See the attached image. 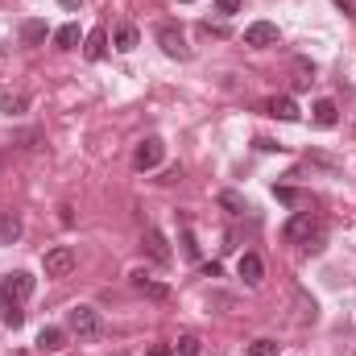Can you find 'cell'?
Instances as JSON below:
<instances>
[{
	"mask_svg": "<svg viewBox=\"0 0 356 356\" xmlns=\"http://www.w3.org/2000/svg\"><path fill=\"white\" fill-rule=\"evenodd\" d=\"M282 236H286L290 245L319 249V241H323V220H319V216H311V211H298V216H290V224L282 228Z\"/></svg>",
	"mask_w": 356,
	"mask_h": 356,
	"instance_id": "obj_1",
	"label": "cell"
},
{
	"mask_svg": "<svg viewBox=\"0 0 356 356\" xmlns=\"http://www.w3.org/2000/svg\"><path fill=\"white\" fill-rule=\"evenodd\" d=\"M67 332H75L79 340L99 336V311H91V307H75V311H67Z\"/></svg>",
	"mask_w": 356,
	"mask_h": 356,
	"instance_id": "obj_2",
	"label": "cell"
},
{
	"mask_svg": "<svg viewBox=\"0 0 356 356\" xmlns=\"http://www.w3.org/2000/svg\"><path fill=\"white\" fill-rule=\"evenodd\" d=\"M162 158H166V141H162V137H145V141L137 145V154H133V166H137V170H158Z\"/></svg>",
	"mask_w": 356,
	"mask_h": 356,
	"instance_id": "obj_3",
	"label": "cell"
},
{
	"mask_svg": "<svg viewBox=\"0 0 356 356\" xmlns=\"http://www.w3.org/2000/svg\"><path fill=\"white\" fill-rule=\"evenodd\" d=\"M29 294H33V273H25V269L8 273V277L0 282V298H4V302H25Z\"/></svg>",
	"mask_w": 356,
	"mask_h": 356,
	"instance_id": "obj_4",
	"label": "cell"
},
{
	"mask_svg": "<svg viewBox=\"0 0 356 356\" xmlns=\"http://www.w3.org/2000/svg\"><path fill=\"white\" fill-rule=\"evenodd\" d=\"M42 269H46V277H67V273L75 269V249H67V245L50 249V253L42 257Z\"/></svg>",
	"mask_w": 356,
	"mask_h": 356,
	"instance_id": "obj_5",
	"label": "cell"
},
{
	"mask_svg": "<svg viewBox=\"0 0 356 356\" xmlns=\"http://www.w3.org/2000/svg\"><path fill=\"white\" fill-rule=\"evenodd\" d=\"M158 46H162L170 58H191V46H186V38H182L178 25H158Z\"/></svg>",
	"mask_w": 356,
	"mask_h": 356,
	"instance_id": "obj_6",
	"label": "cell"
},
{
	"mask_svg": "<svg viewBox=\"0 0 356 356\" xmlns=\"http://www.w3.org/2000/svg\"><path fill=\"white\" fill-rule=\"evenodd\" d=\"M277 25L273 21H253L249 29H245V46H257V50H266V46H277Z\"/></svg>",
	"mask_w": 356,
	"mask_h": 356,
	"instance_id": "obj_7",
	"label": "cell"
},
{
	"mask_svg": "<svg viewBox=\"0 0 356 356\" xmlns=\"http://www.w3.org/2000/svg\"><path fill=\"white\" fill-rule=\"evenodd\" d=\"M141 249L154 257V261H162V266H170V245H166V236L158 232V228H145V236H141Z\"/></svg>",
	"mask_w": 356,
	"mask_h": 356,
	"instance_id": "obj_8",
	"label": "cell"
},
{
	"mask_svg": "<svg viewBox=\"0 0 356 356\" xmlns=\"http://www.w3.org/2000/svg\"><path fill=\"white\" fill-rule=\"evenodd\" d=\"M236 273L245 277V286H261V277H266V266H261V257H257V253H245V257L236 261Z\"/></svg>",
	"mask_w": 356,
	"mask_h": 356,
	"instance_id": "obj_9",
	"label": "cell"
},
{
	"mask_svg": "<svg viewBox=\"0 0 356 356\" xmlns=\"http://www.w3.org/2000/svg\"><path fill=\"white\" fill-rule=\"evenodd\" d=\"M67 348V332L63 327H42L38 332V353H63Z\"/></svg>",
	"mask_w": 356,
	"mask_h": 356,
	"instance_id": "obj_10",
	"label": "cell"
},
{
	"mask_svg": "<svg viewBox=\"0 0 356 356\" xmlns=\"http://www.w3.org/2000/svg\"><path fill=\"white\" fill-rule=\"evenodd\" d=\"M17 241H21V216L0 211V245H17Z\"/></svg>",
	"mask_w": 356,
	"mask_h": 356,
	"instance_id": "obj_11",
	"label": "cell"
},
{
	"mask_svg": "<svg viewBox=\"0 0 356 356\" xmlns=\"http://www.w3.org/2000/svg\"><path fill=\"white\" fill-rule=\"evenodd\" d=\"M46 33H50V29H46V21H38V17L21 21V42H25V46H42V42H46Z\"/></svg>",
	"mask_w": 356,
	"mask_h": 356,
	"instance_id": "obj_12",
	"label": "cell"
},
{
	"mask_svg": "<svg viewBox=\"0 0 356 356\" xmlns=\"http://www.w3.org/2000/svg\"><path fill=\"white\" fill-rule=\"evenodd\" d=\"M137 42H141V33H137V25H116V33H112V46H116L120 54H129V50H137Z\"/></svg>",
	"mask_w": 356,
	"mask_h": 356,
	"instance_id": "obj_13",
	"label": "cell"
},
{
	"mask_svg": "<svg viewBox=\"0 0 356 356\" xmlns=\"http://www.w3.org/2000/svg\"><path fill=\"white\" fill-rule=\"evenodd\" d=\"M269 116H277V120H298L302 112H298V104H294L290 95H273V99H269Z\"/></svg>",
	"mask_w": 356,
	"mask_h": 356,
	"instance_id": "obj_14",
	"label": "cell"
},
{
	"mask_svg": "<svg viewBox=\"0 0 356 356\" xmlns=\"http://www.w3.org/2000/svg\"><path fill=\"white\" fill-rule=\"evenodd\" d=\"M336 116H340V108H336V99H315V108H311V120H315V124H323V129H332V124H336Z\"/></svg>",
	"mask_w": 356,
	"mask_h": 356,
	"instance_id": "obj_15",
	"label": "cell"
},
{
	"mask_svg": "<svg viewBox=\"0 0 356 356\" xmlns=\"http://www.w3.org/2000/svg\"><path fill=\"white\" fill-rule=\"evenodd\" d=\"M83 54H88L91 63H99V58L108 54V33H104V29H91V33H88V42H83Z\"/></svg>",
	"mask_w": 356,
	"mask_h": 356,
	"instance_id": "obj_16",
	"label": "cell"
},
{
	"mask_svg": "<svg viewBox=\"0 0 356 356\" xmlns=\"http://www.w3.org/2000/svg\"><path fill=\"white\" fill-rule=\"evenodd\" d=\"M133 286H137L141 294H149V298H170V290H166V286H158V282H149L145 273H133Z\"/></svg>",
	"mask_w": 356,
	"mask_h": 356,
	"instance_id": "obj_17",
	"label": "cell"
},
{
	"mask_svg": "<svg viewBox=\"0 0 356 356\" xmlns=\"http://www.w3.org/2000/svg\"><path fill=\"white\" fill-rule=\"evenodd\" d=\"M0 319H4V327H21V323H25L21 302H4V298H0Z\"/></svg>",
	"mask_w": 356,
	"mask_h": 356,
	"instance_id": "obj_18",
	"label": "cell"
},
{
	"mask_svg": "<svg viewBox=\"0 0 356 356\" xmlns=\"http://www.w3.org/2000/svg\"><path fill=\"white\" fill-rule=\"evenodd\" d=\"M54 42H58V50H75V46H79V25H63V29L54 33Z\"/></svg>",
	"mask_w": 356,
	"mask_h": 356,
	"instance_id": "obj_19",
	"label": "cell"
},
{
	"mask_svg": "<svg viewBox=\"0 0 356 356\" xmlns=\"http://www.w3.org/2000/svg\"><path fill=\"white\" fill-rule=\"evenodd\" d=\"M25 108H29L25 95H4V99H0V112H4V116H21Z\"/></svg>",
	"mask_w": 356,
	"mask_h": 356,
	"instance_id": "obj_20",
	"label": "cell"
},
{
	"mask_svg": "<svg viewBox=\"0 0 356 356\" xmlns=\"http://www.w3.org/2000/svg\"><path fill=\"white\" fill-rule=\"evenodd\" d=\"M245 356H277V340H253Z\"/></svg>",
	"mask_w": 356,
	"mask_h": 356,
	"instance_id": "obj_21",
	"label": "cell"
},
{
	"mask_svg": "<svg viewBox=\"0 0 356 356\" xmlns=\"http://www.w3.org/2000/svg\"><path fill=\"white\" fill-rule=\"evenodd\" d=\"M178 356H199V336H182L178 340Z\"/></svg>",
	"mask_w": 356,
	"mask_h": 356,
	"instance_id": "obj_22",
	"label": "cell"
},
{
	"mask_svg": "<svg viewBox=\"0 0 356 356\" xmlns=\"http://www.w3.org/2000/svg\"><path fill=\"white\" fill-rule=\"evenodd\" d=\"M216 13L220 17H236L241 13V0H216Z\"/></svg>",
	"mask_w": 356,
	"mask_h": 356,
	"instance_id": "obj_23",
	"label": "cell"
},
{
	"mask_svg": "<svg viewBox=\"0 0 356 356\" xmlns=\"http://www.w3.org/2000/svg\"><path fill=\"white\" fill-rule=\"evenodd\" d=\"M220 203H224L228 211H245V203H241V195H232V191H224V195H220Z\"/></svg>",
	"mask_w": 356,
	"mask_h": 356,
	"instance_id": "obj_24",
	"label": "cell"
},
{
	"mask_svg": "<svg viewBox=\"0 0 356 356\" xmlns=\"http://www.w3.org/2000/svg\"><path fill=\"white\" fill-rule=\"evenodd\" d=\"M277 199H282V203H302V195L290 191V186H277Z\"/></svg>",
	"mask_w": 356,
	"mask_h": 356,
	"instance_id": "obj_25",
	"label": "cell"
},
{
	"mask_svg": "<svg viewBox=\"0 0 356 356\" xmlns=\"http://www.w3.org/2000/svg\"><path fill=\"white\" fill-rule=\"evenodd\" d=\"M182 249H186V257H199V245H195V236H191V232L182 236Z\"/></svg>",
	"mask_w": 356,
	"mask_h": 356,
	"instance_id": "obj_26",
	"label": "cell"
},
{
	"mask_svg": "<svg viewBox=\"0 0 356 356\" xmlns=\"http://www.w3.org/2000/svg\"><path fill=\"white\" fill-rule=\"evenodd\" d=\"M336 4H340V8H344L348 17H356V4H353V0H336Z\"/></svg>",
	"mask_w": 356,
	"mask_h": 356,
	"instance_id": "obj_27",
	"label": "cell"
},
{
	"mask_svg": "<svg viewBox=\"0 0 356 356\" xmlns=\"http://www.w3.org/2000/svg\"><path fill=\"white\" fill-rule=\"evenodd\" d=\"M149 356H175V348H166V344H158V348H154Z\"/></svg>",
	"mask_w": 356,
	"mask_h": 356,
	"instance_id": "obj_28",
	"label": "cell"
},
{
	"mask_svg": "<svg viewBox=\"0 0 356 356\" xmlns=\"http://www.w3.org/2000/svg\"><path fill=\"white\" fill-rule=\"evenodd\" d=\"M58 4H63V8H79V0H58Z\"/></svg>",
	"mask_w": 356,
	"mask_h": 356,
	"instance_id": "obj_29",
	"label": "cell"
}]
</instances>
